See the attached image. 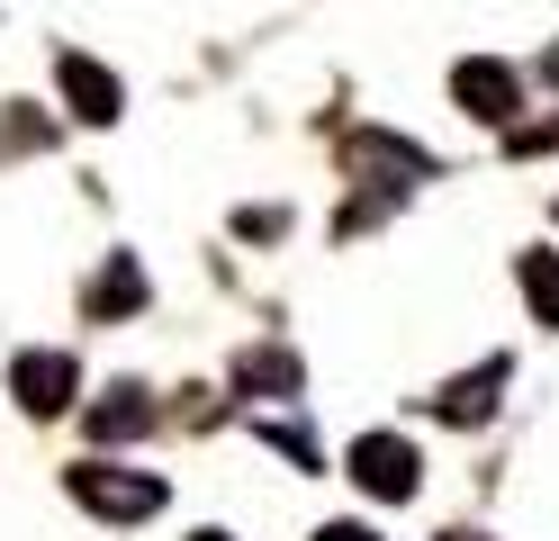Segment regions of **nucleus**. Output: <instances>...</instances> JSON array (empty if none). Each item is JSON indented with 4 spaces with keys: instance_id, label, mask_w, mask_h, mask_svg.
<instances>
[{
    "instance_id": "9",
    "label": "nucleus",
    "mask_w": 559,
    "mask_h": 541,
    "mask_svg": "<svg viewBox=\"0 0 559 541\" xmlns=\"http://www.w3.org/2000/svg\"><path fill=\"white\" fill-rule=\"evenodd\" d=\"M235 388H243V397H298L307 371H298V352H243V361H235Z\"/></svg>"
},
{
    "instance_id": "4",
    "label": "nucleus",
    "mask_w": 559,
    "mask_h": 541,
    "mask_svg": "<svg viewBox=\"0 0 559 541\" xmlns=\"http://www.w3.org/2000/svg\"><path fill=\"white\" fill-rule=\"evenodd\" d=\"M10 397H19L27 415H63L82 397V361L73 352H19L10 361Z\"/></svg>"
},
{
    "instance_id": "7",
    "label": "nucleus",
    "mask_w": 559,
    "mask_h": 541,
    "mask_svg": "<svg viewBox=\"0 0 559 541\" xmlns=\"http://www.w3.org/2000/svg\"><path fill=\"white\" fill-rule=\"evenodd\" d=\"M82 424H91V443H99V451H109V443H135V433H154V397H145V379L99 388Z\"/></svg>"
},
{
    "instance_id": "13",
    "label": "nucleus",
    "mask_w": 559,
    "mask_h": 541,
    "mask_svg": "<svg viewBox=\"0 0 559 541\" xmlns=\"http://www.w3.org/2000/svg\"><path fill=\"white\" fill-rule=\"evenodd\" d=\"M542 82H559V55H542Z\"/></svg>"
},
{
    "instance_id": "8",
    "label": "nucleus",
    "mask_w": 559,
    "mask_h": 541,
    "mask_svg": "<svg viewBox=\"0 0 559 541\" xmlns=\"http://www.w3.org/2000/svg\"><path fill=\"white\" fill-rule=\"evenodd\" d=\"M135 307H145V262H135V252H109L99 280L82 289V316H91V325H118V316H135Z\"/></svg>"
},
{
    "instance_id": "1",
    "label": "nucleus",
    "mask_w": 559,
    "mask_h": 541,
    "mask_svg": "<svg viewBox=\"0 0 559 541\" xmlns=\"http://www.w3.org/2000/svg\"><path fill=\"white\" fill-rule=\"evenodd\" d=\"M63 487H73V505L99 515V524H145V515H163V496H171L154 469H118V460H73Z\"/></svg>"
},
{
    "instance_id": "3",
    "label": "nucleus",
    "mask_w": 559,
    "mask_h": 541,
    "mask_svg": "<svg viewBox=\"0 0 559 541\" xmlns=\"http://www.w3.org/2000/svg\"><path fill=\"white\" fill-rule=\"evenodd\" d=\"M415 479H425V460H415L406 433H361V443H353V487H361V496L406 505V496H415Z\"/></svg>"
},
{
    "instance_id": "11",
    "label": "nucleus",
    "mask_w": 559,
    "mask_h": 541,
    "mask_svg": "<svg viewBox=\"0 0 559 541\" xmlns=\"http://www.w3.org/2000/svg\"><path fill=\"white\" fill-rule=\"evenodd\" d=\"M253 433H262V443H271L280 460H298V469H317V433H307V424H289V415H262Z\"/></svg>"
},
{
    "instance_id": "12",
    "label": "nucleus",
    "mask_w": 559,
    "mask_h": 541,
    "mask_svg": "<svg viewBox=\"0 0 559 541\" xmlns=\"http://www.w3.org/2000/svg\"><path fill=\"white\" fill-rule=\"evenodd\" d=\"M317 541H379V532H370V524H325Z\"/></svg>"
},
{
    "instance_id": "15",
    "label": "nucleus",
    "mask_w": 559,
    "mask_h": 541,
    "mask_svg": "<svg viewBox=\"0 0 559 541\" xmlns=\"http://www.w3.org/2000/svg\"><path fill=\"white\" fill-rule=\"evenodd\" d=\"M190 541H226V532H190Z\"/></svg>"
},
{
    "instance_id": "10",
    "label": "nucleus",
    "mask_w": 559,
    "mask_h": 541,
    "mask_svg": "<svg viewBox=\"0 0 559 541\" xmlns=\"http://www.w3.org/2000/svg\"><path fill=\"white\" fill-rule=\"evenodd\" d=\"M514 280H523V307H533V325H559V252H523Z\"/></svg>"
},
{
    "instance_id": "6",
    "label": "nucleus",
    "mask_w": 559,
    "mask_h": 541,
    "mask_svg": "<svg viewBox=\"0 0 559 541\" xmlns=\"http://www.w3.org/2000/svg\"><path fill=\"white\" fill-rule=\"evenodd\" d=\"M55 82H63V108H73L82 127H118V118H127V91H118V72H109V63L63 55V63H55Z\"/></svg>"
},
{
    "instance_id": "14",
    "label": "nucleus",
    "mask_w": 559,
    "mask_h": 541,
    "mask_svg": "<svg viewBox=\"0 0 559 541\" xmlns=\"http://www.w3.org/2000/svg\"><path fill=\"white\" fill-rule=\"evenodd\" d=\"M433 541H487V532H433Z\"/></svg>"
},
{
    "instance_id": "2",
    "label": "nucleus",
    "mask_w": 559,
    "mask_h": 541,
    "mask_svg": "<svg viewBox=\"0 0 559 541\" xmlns=\"http://www.w3.org/2000/svg\"><path fill=\"white\" fill-rule=\"evenodd\" d=\"M451 99H461L478 127H514V108H523V72L497 63V55H461V63H451Z\"/></svg>"
},
{
    "instance_id": "5",
    "label": "nucleus",
    "mask_w": 559,
    "mask_h": 541,
    "mask_svg": "<svg viewBox=\"0 0 559 541\" xmlns=\"http://www.w3.org/2000/svg\"><path fill=\"white\" fill-rule=\"evenodd\" d=\"M506 379H514V361H506V352H487L478 371H461V379H442V388L425 397V407H433L442 424H487V415H497V397H506Z\"/></svg>"
}]
</instances>
